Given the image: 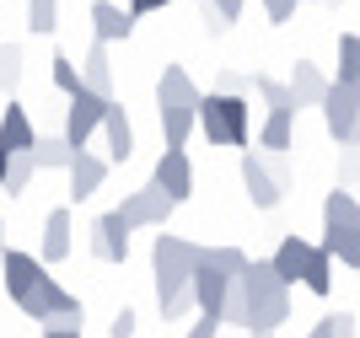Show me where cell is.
I'll return each instance as SVG.
<instances>
[{
  "label": "cell",
  "instance_id": "obj_1",
  "mask_svg": "<svg viewBox=\"0 0 360 338\" xmlns=\"http://www.w3.org/2000/svg\"><path fill=\"white\" fill-rule=\"evenodd\" d=\"M205 264V247L183 242V236H156L150 242V268H156V306H162L167 323H178L194 311V295H188V274Z\"/></svg>",
  "mask_w": 360,
  "mask_h": 338
},
{
  "label": "cell",
  "instance_id": "obj_2",
  "mask_svg": "<svg viewBox=\"0 0 360 338\" xmlns=\"http://www.w3.org/2000/svg\"><path fill=\"white\" fill-rule=\"evenodd\" d=\"M199 97H205V91L188 81L183 65H167V70H162V81H156V118H162V140L172 150H183V145H188V134H194Z\"/></svg>",
  "mask_w": 360,
  "mask_h": 338
},
{
  "label": "cell",
  "instance_id": "obj_3",
  "mask_svg": "<svg viewBox=\"0 0 360 338\" xmlns=\"http://www.w3.org/2000/svg\"><path fill=\"white\" fill-rule=\"evenodd\" d=\"M237 280L248 285V333H274L280 323H290V285L274 274L269 258H248Z\"/></svg>",
  "mask_w": 360,
  "mask_h": 338
},
{
  "label": "cell",
  "instance_id": "obj_4",
  "mask_svg": "<svg viewBox=\"0 0 360 338\" xmlns=\"http://www.w3.org/2000/svg\"><path fill=\"white\" fill-rule=\"evenodd\" d=\"M194 129L210 140V145H253V108H248V97H237V91H210V97H199V118Z\"/></svg>",
  "mask_w": 360,
  "mask_h": 338
},
{
  "label": "cell",
  "instance_id": "obj_5",
  "mask_svg": "<svg viewBox=\"0 0 360 338\" xmlns=\"http://www.w3.org/2000/svg\"><path fill=\"white\" fill-rule=\"evenodd\" d=\"M274 274L285 285H307L312 295H328L333 290V258L312 242H301V236H280V247H274Z\"/></svg>",
  "mask_w": 360,
  "mask_h": 338
},
{
  "label": "cell",
  "instance_id": "obj_6",
  "mask_svg": "<svg viewBox=\"0 0 360 338\" xmlns=\"http://www.w3.org/2000/svg\"><path fill=\"white\" fill-rule=\"evenodd\" d=\"M323 108V124L339 145H355L360 140V86H345V81H328V91L317 97Z\"/></svg>",
  "mask_w": 360,
  "mask_h": 338
},
{
  "label": "cell",
  "instance_id": "obj_7",
  "mask_svg": "<svg viewBox=\"0 0 360 338\" xmlns=\"http://www.w3.org/2000/svg\"><path fill=\"white\" fill-rule=\"evenodd\" d=\"M16 306H22V317H32V323H49V317H65V311H81V301H75L70 290H65L54 274H38V280L27 285V290L16 295Z\"/></svg>",
  "mask_w": 360,
  "mask_h": 338
},
{
  "label": "cell",
  "instance_id": "obj_8",
  "mask_svg": "<svg viewBox=\"0 0 360 338\" xmlns=\"http://www.w3.org/2000/svg\"><path fill=\"white\" fill-rule=\"evenodd\" d=\"M172 209H178V204H172V199H167L156 183H140L135 193H124L119 215H124V226H129V231H162Z\"/></svg>",
  "mask_w": 360,
  "mask_h": 338
},
{
  "label": "cell",
  "instance_id": "obj_9",
  "mask_svg": "<svg viewBox=\"0 0 360 338\" xmlns=\"http://www.w3.org/2000/svg\"><path fill=\"white\" fill-rule=\"evenodd\" d=\"M113 103V97H97L91 86H81V91H70V108H65V140H70L75 150L81 145H91V134L103 129V108Z\"/></svg>",
  "mask_w": 360,
  "mask_h": 338
},
{
  "label": "cell",
  "instance_id": "obj_10",
  "mask_svg": "<svg viewBox=\"0 0 360 338\" xmlns=\"http://www.w3.org/2000/svg\"><path fill=\"white\" fill-rule=\"evenodd\" d=\"M150 183L172 199V204H183L188 193H194V167H188V150H172L167 145L162 156H156V172H150Z\"/></svg>",
  "mask_w": 360,
  "mask_h": 338
},
{
  "label": "cell",
  "instance_id": "obj_11",
  "mask_svg": "<svg viewBox=\"0 0 360 338\" xmlns=\"http://www.w3.org/2000/svg\"><path fill=\"white\" fill-rule=\"evenodd\" d=\"M129 226H124L119 209H108V215H97L91 221V252L103 258V264H129Z\"/></svg>",
  "mask_w": 360,
  "mask_h": 338
},
{
  "label": "cell",
  "instance_id": "obj_12",
  "mask_svg": "<svg viewBox=\"0 0 360 338\" xmlns=\"http://www.w3.org/2000/svg\"><path fill=\"white\" fill-rule=\"evenodd\" d=\"M242 188H248L253 209H274L280 199H285V188L274 183L269 162H264V150H242Z\"/></svg>",
  "mask_w": 360,
  "mask_h": 338
},
{
  "label": "cell",
  "instance_id": "obj_13",
  "mask_svg": "<svg viewBox=\"0 0 360 338\" xmlns=\"http://www.w3.org/2000/svg\"><path fill=\"white\" fill-rule=\"evenodd\" d=\"M108 167H113V162H108V156H97V150H86V145H81V150L70 156L65 177H70V199H75V204H86L91 193H97V188L108 183Z\"/></svg>",
  "mask_w": 360,
  "mask_h": 338
},
{
  "label": "cell",
  "instance_id": "obj_14",
  "mask_svg": "<svg viewBox=\"0 0 360 338\" xmlns=\"http://www.w3.org/2000/svg\"><path fill=\"white\" fill-rule=\"evenodd\" d=\"M0 274H6V295H22L38 274H49V264L38 258V252H16V247H0Z\"/></svg>",
  "mask_w": 360,
  "mask_h": 338
},
{
  "label": "cell",
  "instance_id": "obj_15",
  "mask_svg": "<svg viewBox=\"0 0 360 338\" xmlns=\"http://www.w3.org/2000/svg\"><path fill=\"white\" fill-rule=\"evenodd\" d=\"M103 140H108V162H129L135 156V129H129V113L119 103L103 108Z\"/></svg>",
  "mask_w": 360,
  "mask_h": 338
},
{
  "label": "cell",
  "instance_id": "obj_16",
  "mask_svg": "<svg viewBox=\"0 0 360 338\" xmlns=\"http://www.w3.org/2000/svg\"><path fill=\"white\" fill-rule=\"evenodd\" d=\"M317 247L339 258L345 268H360V226H345V221H323V242Z\"/></svg>",
  "mask_w": 360,
  "mask_h": 338
},
{
  "label": "cell",
  "instance_id": "obj_17",
  "mask_svg": "<svg viewBox=\"0 0 360 338\" xmlns=\"http://www.w3.org/2000/svg\"><path fill=\"white\" fill-rule=\"evenodd\" d=\"M290 97H296V108H317V97L328 91V75H323V65H312V59H296V70H290Z\"/></svg>",
  "mask_w": 360,
  "mask_h": 338
},
{
  "label": "cell",
  "instance_id": "obj_18",
  "mask_svg": "<svg viewBox=\"0 0 360 338\" xmlns=\"http://www.w3.org/2000/svg\"><path fill=\"white\" fill-rule=\"evenodd\" d=\"M91 32H97L103 44H119V38L135 32V16L124 11V6H113V0H97V6H91Z\"/></svg>",
  "mask_w": 360,
  "mask_h": 338
},
{
  "label": "cell",
  "instance_id": "obj_19",
  "mask_svg": "<svg viewBox=\"0 0 360 338\" xmlns=\"http://www.w3.org/2000/svg\"><path fill=\"white\" fill-rule=\"evenodd\" d=\"M258 145L264 150H290L296 145V108H269V118L258 124Z\"/></svg>",
  "mask_w": 360,
  "mask_h": 338
},
{
  "label": "cell",
  "instance_id": "obj_20",
  "mask_svg": "<svg viewBox=\"0 0 360 338\" xmlns=\"http://www.w3.org/2000/svg\"><path fill=\"white\" fill-rule=\"evenodd\" d=\"M38 258H44V264H65V258H70V209H49Z\"/></svg>",
  "mask_w": 360,
  "mask_h": 338
},
{
  "label": "cell",
  "instance_id": "obj_21",
  "mask_svg": "<svg viewBox=\"0 0 360 338\" xmlns=\"http://www.w3.org/2000/svg\"><path fill=\"white\" fill-rule=\"evenodd\" d=\"M32 140H38V129H32L27 108L11 103L6 113H0V145H6V150H32Z\"/></svg>",
  "mask_w": 360,
  "mask_h": 338
},
{
  "label": "cell",
  "instance_id": "obj_22",
  "mask_svg": "<svg viewBox=\"0 0 360 338\" xmlns=\"http://www.w3.org/2000/svg\"><path fill=\"white\" fill-rule=\"evenodd\" d=\"M81 86H91L97 97H113V65H108V44H103V38L86 48V65H81Z\"/></svg>",
  "mask_w": 360,
  "mask_h": 338
},
{
  "label": "cell",
  "instance_id": "obj_23",
  "mask_svg": "<svg viewBox=\"0 0 360 338\" xmlns=\"http://www.w3.org/2000/svg\"><path fill=\"white\" fill-rule=\"evenodd\" d=\"M75 156V145L65 140V134H38L32 140V162H38V172H65Z\"/></svg>",
  "mask_w": 360,
  "mask_h": 338
},
{
  "label": "cell",
  "instance_id": "obj_24",
  "mask_svg": "<svg viewBox=\"0 0 360 338\" xmlns=\"http://www.w3.org/2000/svg\"><path fill=\"white\" fill-rule=\"evenodd\" d=\"M32 172H38L32 150H11V156H6V177H0V188L11 193V199H22V193L32 188Z\"/></svg>",
  "mask_w": 360,
  "mask_h": 338
},
{
  "label": "cell",
  "instance_id": "obj_25",
  "mask_svg": "<svg viewBox=\"0 0 360 338\" xmlns=\"http://www.w3.org/2000/svg\"><path fill=\"white\" fill-rule=\"evenodd\" d=\"M333 81L360 86V32H345V38H339V75H333Z\"/></svg>",
  "mask_w": 360,
  "mask_h": 338
},
{
  "label": "cell",
  "instance_id": "obj_26",
  "mask_svg": "<svg viewBox=\"0 0 360 338\" xmlns=\"http://www.w3.org/2000/svg\"><path fill=\"white\" fill-rule=\"evenodd\" d=\"M27 32H38V38L60 32V0H27Z\"/></svg>",
  "mask_w": 360,
  "mask_h": 338
},
{
  "label": "cell",
  "instance_id": "obj_27",
  "mask_svg": "<svg viewBox=\"0 0 360 338\" xmlns=\"http://www.w3.org/2000/svg\"><path fill=\"white\" fill-rule=\"evenodd\" d=\"M221 323H231V327H248V285H242V280H226Z\"/></svg>",
  "mask_w": 360,
  "mask_h": 338
},
{
  "label": "cell",
  "instance_id": "obj_28",
  "mask_svg": "<svg viewBox=\"0 0 360 338\" xmlns=\"http://www.w3.org/2000/svg\"><path fill=\"white\" fill-rule=\"evenodd\" d=\"M323 221H345V226H360V199L345 188H333L328 199H323Z\"/></svg>",
  "mask_w": 360,
  "mask_h": 338
},
{
  "label": "cell",
  "instance_id": "obj_29",
  "mask_svg": "<svg viewBox=\"0 0 360 338\" xmlns=\"http://www.w3.org/2000/svg\"><path fill=\"white\" fill-rule=\"evenodd\" d=\"M205 264H210L215 274H226V280H237L242 268H248V252L242 247H205Z\"/></svg>",
  "mask_w": 360,
  "mask_h": 338
},
{
  "label": "cell",
  "instance_id": "obj_30",
  "mask_svg": "<svg viewBox=\"0 0 360 338\" xmlns=\"http://www.w3.org/2000/svg\"><path fill=\"white\" fill-rule=\"evenodd\" d=\"M253 91H258V97H264L269 108H296V97H290V86H285V81H269V75H253ZM296 113H301V108H296Z\"/></svg>",
  "mask_w": 360,
  "mask_h": 338
},
{
  "label": "cell",
  "instance_id": "obj_31",
  "mask_svg": "<svg viewBox=\"0 0 360 338\" xmlns=\"http://www.w3.org/2000/svg\"><path fill=\"white\" fill-rule=\"evenodd\" d=\"M22 81V44H0V91Z\"/></svg>",
  "mask_w": 360,
  "mask_h": 338
},
{
  "label": "cell",
  "instance_id": "obj_32",
  "mask_svg": "<svg viewBox=\"0 0 360 338\" xmlns=\"http://www.w3.org/2000/svg\"><path fill=\"white\" fill-rule=\"evenodd\" d=\"M49 65H54V86H60L65 97H70V91H81V65H75L70 54H54Z\"/></svg>",
  "mask_w": 360,
  "mask_h": 338
},
{
  "label": "cell",
  "instance_id": "obj_33",
  "mask_svg": "<svg viewBox=\"0 0 360 338\" xmlns=\"http://www.w3.org/2000/svg\"><path fill=\"white\" fill-rule=\"evenodd\" d=\"M264 162H269L274 183H280V188L290 193V177H296V172H290V150H264Z\"/></svg>",
  "mask_w": 360,
  "mask_h": 338
},
{
  "label": "cell",
  "instance_id": "obj_34",
  "mask_svg": "<svg viewBox=\"0 0 360 338\" xmlns=\"http://www.w3.org/2000/svg\"><path fill=\"white\" fill-rule=\"evenodd\" d=\"M296 6H301V0H264V16L280 27V22H290V16H296Z\"/></svg>",
  "mask_w": 360,
  "mask_h": 338
},
{
  "label": "cell",
  "instance_id": "obj_35",
  "mask_svg": "<svg viewBox=\"0 0 360 338\" xmlns=\"http://www.w3.org/2000/svg\"><path fill=\"white\" fill-rule=\"evenodd\" d=\"M135 323H140V317H135L129 306H124L119 317H113V327H108V338H135Z\"/></svg>",
  "mask_w": 360,
  "mask_h": 338
},
{
  "label": "cell",
  "instance_id": "obj_36",
  "mask_svg": "<svg viewBox=\"0 0 360 338\" xmlns=\"http://www.w3.org/2000/svg\"><path fill=\"white\" fill-rule=\"evenodd\" d=\"M205 6H210V11L221 16L226 27H231V22H237V16H242V0H205Z\"/></svg>",
  "mask_w": 360,
  "mask_h": 338
},
{
  "label": "cell",
  "instance_id": "obj_37",
  "mask_svg": "<svg viewBox=\"0 0 360 338\" xmlns=\"http://www.w3.org/2000/svg\"><path fill=\"white\" fill-rule=\"evenodd\" d=\"M215 333H221V317H205V311H199V323L188 327L183 338H215Z\"/></svg>",
  "mask_w": 360,
  "mask_h": 338
},
{
  "label": "cell",
  "instance_id": "obj_38",
  "mask_svg": "<svg viewBox=\"0 0 360 338\" xmlns=\"http://www.w3.org/2000/svg\"><path fill=\"white\" fill-rule=\"evenodd\" d=\"M221 91H237V97H248V91H253V75H221Z\"/></svg>",
  "mask_w": 360,
  "mask_h": 338
},
{
  "label": "cell",
  "instance_id": "obj_39",
  "mask_svg": "<svg viewBox=\"0 0 360 338\" xmlns=\"http://www.w3.org/2000/svg\"><path fill=\"white\" fill-rule=\"evenodd\" d=\"M167 6H172V0H129V16H150V11H167Z\"/></svg>",
  "mask_w": 360,
  "mask_h": 338
},
{
  "label": "cell",
  "instance_id": "obj_40",
  "mask_svg": "<svg viewBox=\"0 0 360 338\" xmlns=\"http://www.w3.org/2000/svg\"><path fill=\"white\" fill-rule=\"evenodd\" d=\"M339 172H345V177H360V140H355V145H345V162H339Z\"/></svg>",
  "mask_w": 360,
  "mask_h": 338
},
{
  "label": "cell",
  "instance_id": "obj_41",
  "mask_svg": "<svg viewBox=\"0 0 360 338\" xmlns=\"http://www.w3.org/2000/svg\"><path fill=\"white\" fill-rule=\"evenodd\" d=\"M333 338H355V317H349V311L333 317Z\"/></svg>",
  "mask_w": 360,
  "mask_h": 338
},
{
  "label": "cell",
  "instance_id": "obj_42",
  "mask_svg": "<svg viewBox=\"0 0 360 338\" xmlns=\"http://www.w3.org/2000/svg\"><path fill=\"white\" fill-rule=\"evenodd\" d=\"M44 338H81V327H65V323H44Z\"/></svg>",
  "mask_w": 360,
  "mask_h": 338
},
{
  "label": "cell",
  "instance_id": "obj_43",
  "mask_svg": "<svg viewBox=\"0 0 360 338\" xmlns=\"http://www.w3.org/2000/svg\"><path fill=\"white\" fill-rule=\"evenodd\" d=\"M307 338H333V317H323V323H317V327H312Z\"/></svg>",
  "mask_w": 360,
  "mask_h": 338
},
{
  "label": "cell",
  "instance_id": "obj_44",
  "mask_svg": "<svg viewBox=\"0 0 360 338\" xmlns=\"http://www.w3.org/2000/svg\"><path fill=\"white\" fill-rule=\"evenodd\" d=\"M6 156H11V150H6V145H0V177H6Z\"/></svg>",
  "mask_w": 360,
  "mask_h": 338
},
{
  "label": "cell",
  "instance_id": "obj_45",
  "mask_svg": "<svg viewBox=\"0 0 360 338\" xmlns=\"http://www.w3.org/2000/svg\"><path fill=\"white\" fill-rule=\"evenodd\" d=\"M0 247H6V221H0Z\"/></svg>",
  "mask_w": 360,
  "mask_h": 338
},
{
  "label": "cell",
  "instance_id": "obj_46",
  "mask_svg": "<svg viewBox=\"0 0 360 338\" xmlns=\"http://www.w3.org/2000/svg\"><path fill=\"white\" fill-rule=\"evenodd\" d=\"M248 338H274V333H248Z\"/></svg>",
  "mask_w": 360,
  "mask_h": 338
},
{
  "label": "cell",
  "instance_id": "obj_47",
  "mask_svg": "<svg viewBox=\"0 0 360 338\" xmlns=\"http://www.w3.org/2000/svg\"><path fill=\"white\" fill-rule=\"evenodd\" d=\"M323 6H345V0H323Z\"/></svg>",
  "mask_w": 360,
  "mask_h": 338
},
{
  "label": "cell",
  "instance_id": "obj_48",
  "mask_svg": "<svg viewBox=\"0 0 360 338\" xmlns=\"http://www.w3.org/2000/svg\"><path fill=\"white\" fill-rule=\"evenodd\" d=\"M301 6H307V0H301Z\"/></svg>",
  "mask_w": 360,
  "mask_h": 338
}]
</instances>
